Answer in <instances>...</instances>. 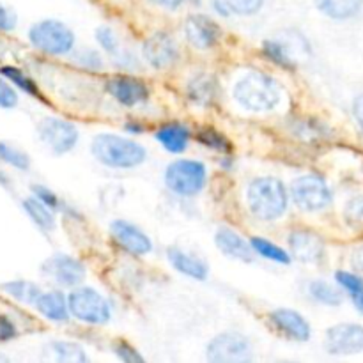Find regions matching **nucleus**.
<instances>
[{
	"label": "nucleus",
	"mask_w": 363,
	"mask_h": 363,
	"mask_svg": "<svg viewBox=\"0 0 363 363\" xmlns=\"http://www.w3.org/2000/svg\"><path fill=\"white\" fill-rule=\"evenodd\" d=\"M155 138L170 155H183L190 145L191 131L183 123H169L156 130Z\"/></svg>",
	"instance_id": "nucleus-21"
},
{
	"label": "nucleus",
	"mask_w": 363,
	"mask_h": 363,
	"mask_svg": "<svg viewBox=\"0 0 363 363\" xmlns=\"http://www.w3.org/2000/svg\"><path fill=\"white\" fill-rule=\"evenodd\" d=\"M220 96V85L213 74L197 73L190 78L186 84V98L190 99L191 105L208 108L215 105Z\"/></svg>",
	"instance_id": "nucleus-19"
},
{
	"label": "nucleus",
	"mask_w": 363,
	"mask_h": 363,
	"mask_svg": "<svg viewBox=\"0 0 363 363\" xmlns=\"http://www.w3.org/2000/svg\"><path fill=\"white\" fill-rule=\"evenodd\" d=\"M124 130H126V133H130V135L144 133V126H142L138 121H128V123L124 124Z\"/></svg>",
	"instance_id": "nucleus-49"
},
{
	"label": "nucleus",
	"mask_w": 363,
	"mask_h": 363,
	"mask_svg": "<svg viewBox=\"0 0 363 363\" xmlns=\"http://www.w3.org/2000/svg\"><path fill=\"white\" fill-rule=\"evenodd\" d=\"M215 245L223 255L241 262H254L255 252L252 243L230 227H220L215 234Z\"/></svg>",
	"instance_id": "nucleus-18"
},
{
	"label": "nucleus",
	"mask_w": 363,
	"mask_h": 363,
	"mask_svg": "<svg viewBox=\"0 0 363 363\" xmlns=\"http://www.w3.org/2000/svg\"><path fill=\"white\" fill-rule=\"evenodd\" d=\"M261 52L266 59L277 67H282L286 71L296 69V59H294V52L286 41H279V39H264L261 46Z\"/></svg>",
	"instance_id": "nucleus-25"
},
{
	"label": "nucleus",
	"mask_w": 363,
	"mask_h": 363,
	"mask_svg": "<svg viewBox=\"0 0 363 363\" xmlns=\"http://www.w3.org/2000/svg\"><path fill=\"white\" fill-rule=\"evenodd\" d=\"M335 282L339 284L351 298L363 293V277L358 275L357 272H346V269L335 272Z\"/></svg>",
	"instance_id": "nucleus-36"
},
{
	"label": "nucleus",
	"mask_w": 363,
	"mask_h": 363,
	"mask_svg": "<svg viewBox=\"0 0 363 363\" xmlns=\"http://www.w3.org/2000/svg\"><path fill=\"white\" fill-rule=\"evenodd\" d=\"M155 6L162 7V9H167V11H176L179 9L181 6H183L186 0H151Z\"/></svg>",
	"instance_id": "nucleus-47"
},
{
	"label": "nucleus",
	"mask_w": 363,
	"mask_h": 363,
	"mask_svg": "<svg viewBox=\"0 0 363 363\" xmlns=\"http://www.w3.org/2000/svg\"><path fill=\"white\" fill-rule=\"evenodd\" d=\"M91 152L101 165L116 170L137 169L147 160V149L140 142L117 133L96 135Z\"/></svg>",
	"instance_id": "nucleus-2"
},
{
	"label": "nucleus",
	"mask_w": 363,
	"mask_h": 363,
	"mask_svg": "<svg viewBox=\"0 0 363 363\" xmlns=\"http://www.w3.org/2000/svg\"><path fill=\"white\" fill-rule=\"evenodd\" d=\"M18 105V92L13 84L0 74V108L11 110Z\"/></svg>",
	"instance_id": "nucleus-41"
},
{
	"label": "nucleus",
	"mask_w": 363,
	"mask_h": 363,
	"mask_svg": "<svg viewBox=\"0 0 363 363\" xmlns=\"http://www.w3.org/2000/svg\"><path fill=\"white\" fill-rule=\"evenodd\" d=\"M197 140L199 144L211 149V151L218 152V155H233V144H230V140L227 138L225 133L218 131L216 128H201V130L197 131Z\"/></svg>",
	"instance_id": "nucleus-31"
},
{
	"label": "nucleus",
	"mask_w": 363,
	"mask_h": 363,
	"mask_svg": "<svg viewBox=\"0 0 363 363\" xmlns=\"http://www.w3.org/2000/svg\"><path fill=\"white\" fill-rule=\"evenodd\" d=\"M325 347L330 354L350 357L363 353V326L357 323H340L328 328Z\"/></svg>",
	"instance_id": "nucleus-13"
},
{
	"label": "nucleus",
	"mask_w": 363,
	"mask_h": 363,
	"mask_svg": "<svg viewBox=\"0 0 363 363\" xmlns=\"http://www.w3.org/2000/svg\"><path fill=\"white\" fill-rule=\"evenodd\" d=\"M186 41L197 50H211L222 39V27L208 14L195 13L186 18L183 25Z\"/></svg>",
	"instance_id": "nucleus-14"
},
{
	"label": "nucleus",
	"mask_w": 363,
	"mask_h": 363,
	"mask_svg": "<svg viewBox=\"0 0 363 363\" xmlns=\"http://www.w3.org/2000/svg\"><path fill=\"white\" fill-rule=\"evenodd\" d=\"M314 6L330 20L346 21L360 13L363 0H314Z\"/></svg>",
	"instance_id": "nucleus-24"
},
{
	"label": "nucleus",
	"mask_w": 363,
	"mask_h": 363,
	"mask_svg": "<svg viewBox=\"0 0 363 363\" xmlns=\"http://www.w3.org/2000/svg\"><path fill=\"white\" fill-rule=\"evenodd\" d=\"M0 162L7 163V165L14 167L18 170L30 169V158H28L27 152L7 144V142H0Z\"/></svg>",
	"instance_id": "nucleus-33"
},
{
	"label": "nucleus",
	"mask_w": 363,
	"mask_h": 363,
	"mask_svg": "<svg viewBox=\"0 0 363 363\" xmlns=\"http://www.w3.org/2000/svg\"><path fill=\"white\" fill-rule=\"evenodd\" d=\"M269 323L273 328L286 339L294 342H307L312 337V326L303 314L293 308L280 307L269 314Z\"/></svg>",
	"instance_id": "nucleus-17"
},
{
	"label": "nucleus",
	"mask_w": 363,
	"mask_h": 363,
	"mask_svg": "<svg viewBox=\"0 0 363 363\" xmlns=\"http://www.w3.org/2000/svg\"><path fill=\"white\" fill-rule=\"evenodd\" d=\"M18 25V14L14 9L0 4V32H13Z\"/></svg>",
	"instance_id": "nucleus-42"
},
{
	"label": "nucleus",
	"mask_w": 363,
	"mask_h": 363,
	"mask_svg": "<svg viewBox=\"0 0 363 363\" xmlns=\"http://www.w3.org/2000/svg\"><path fill=\"white\" fill-rule=\"evenodd\" d=\"M41 273L60 287H78L84 282L87 269L80 259L69 254H53L43 262Z\"/></svg>",
	"instance_id": "nucleus-10"
},
{
	"label": "nucleus",
	"mask_w": 363,
	"mask_h": 363,
	"mask_svg": "<svg viewBox=\"0 0 363 363\" xmlns=\"http://www.w3.org/2000/svg\"><path fill=\"white\" fill-rule=\"evenodd\" d=\"M71 318L84 325L105 326L112 321V305L94 287L78 286L67 294Z\"/></svg>",
	"instance_id": "nucleus-6"
},
{
	"label": "nucleus",
	"mask_w": 363,
	"mask_h": 363,
	"mask_svg": "<svg viewBox=\"0 0 363 363\" xmlns=\"http://www.w3.org/2000/svg\"><path fill=\"white\" fill-rule=\"evenodd\" d=\"M330 133V128L321 121L314 119V117H307V119H298L293 123V135L298 138H303L307 142L323 140L326 135Z\"/></svg>",
	"instance_id": "nucleus-32"
},
{
	"label": "nucleus",
	"mask_w": 363,
	"mask_h": 363,
	"mask_svg": "<svg viewBox=\"0 0 363 363\" xmlns=\"http://www.w3.org/2000/svg\"><path fill=\"white\" fill-rule=\"evenodd\" d=\"M112 59H113V62L117 64V66L123 67V69H126V71L138 67L137 55H135L133 52H130V50H123V48H121L119 52H117L116 55L112 57Z\"/></svg>",
	"instance_id": "nucleus-43"
},
{
	"label": "nucleus",
	"mask_w": 363,
	"mask_h": 363,
	"mask_svg": "<svg viewBox=\"0 0 363 363\" xmlns=\"http://www.w3.org/2000/svg\"><path fill=\"white\" fill-rule=\"evenodd\" d=\"M0 74H2L6 80H9L14 87H18L21 92H25V94L34 96V98H38V99H43L41 91H39V87H38V84H35L34 78L28 77V74L25 73L23 69H20V67L2 66L0 67Z\"/></svg>",
	"instance_id": "nucleus-30"
},
{
	"label": "nucleus",
	"mask_w": 363,
	"mask_h": 363,
	"mask_svg": "<svg viewBox=\"0 0 363 363\" xmlns=\"http://www.w3.org/2000/svg\"><path fill=\"white\" fill-rule=\"evenodd\" d=\"M39 140L57 156L67 155L77 147L80 131L71 121L60 117H45L38 124Z\"/></svg>",
	"instance_id": "nucleus-9"
},
{
	"label": "nucleus",
	"mask_w": 363,
	"mask_h": 363,
	"mask_svg": "<svg viewBox=\"0 0 363 363\" xmlns=\"http://www.w3.org/2000/svg\"><path fill=\"white\" fill-rule=\"evenodd\" d=\"M291 257L303 264H318L325 259L326 247L319 234L308 229H296L287 238Z\"/></svg>",
	"instance_id": "nucleus-16"
},
{
	"label": "nucleus",
	"mask_w": 363,
	"mask_h": 363,
	"mask_svg": "<svg viewBox=\"0 0 363 363\" xmlns=\"http://www.w3.org/2000/svg\"><path fill=\"white\" fill-rule=\"evenodd\" d=\"M96 41H98L99 48H101L103 52H106L112 57L121 50L119 35H117V32L113 30L112 27H108V25H99V27L96 28Z\"/></svg>",
	"instance_id": "nucleus-35"
},
{
	"label": "nucleus",
	"mask_w": 363,
	"mask_h": 363,
	"mask_svg": "<svg viewBox=\"0 0 363 363\" xmlns=\"http://www.w3.org/2000/svg\"><path fill=\"white\" fill-rule=\"evenodd\" d=\"M167 259H169L170 266L176 269L181 275L188 277L191 280H199V282H204L209 275V268L206 264V261H202L201 257L194 254H188V252L181 250V248H169L167 250Z\"/></svg>",
	"instance_id": "nucleus-20"
},
{
	"label": "nucleus",
	"mask_w": 363,
	"mask_h": 363,
	"mask_svg": "<svg viewBox=\"0 0 363 363\" xmlns=\"http://www.w3.org/2000/svg\"><path fill=\"white\" fill-rule=\"evenodd\" d=\"M250 243H252V248H254L255 255H261V257L266 259V261L277 262V264H282V266H289L291 261H293L289 252L284 250L280 245L266 240V238L254 236L250 240Z\"/></svg>",
	"instance_id": "nucleus-28"
},
{
	"label": "nucleus",
	"mask_w": 363,
	"mask_h": 363,
	"mask_svg": "<svg viewBox=\"0 0 363 363\" xmlns=\"http://www.w3.org/2000/svg\"><path fill=\"white\" fill-rule=\"evenodd\" d=\"M308 296L315 301V303L326 305V307H339L342 303V293L332 286L326 280H312L308 284Z\"/></svg>",
	"instance_id": "nucleus-29"
},
{
	"label": "nucleus",
	"mask_w": 363,
	"mask_h": 363,
	"mask_svg": "<svg viewBox=\"0 0 363 363\" xmlns=\"http://www.w3.org/2000/svg\"><path fill=\"white\" fill-rule=\"evenodd\" d=\"M18 328L14 321L7 315L0 314V342H9V340L16 339Z\"/></svg>",
	"instance_id": "nucleus-44"
},
{
	"label": "nucleus",
	"mask_w": 363,
	"mask_h": 363,
	"mask_svg": "<svg viewBox=\"0 0 363 363\" xmlns=\"http://www.w3.org/2000/svg\"><path fill=\"white\" fill-rule=\"evenodd\" d=\"M351 266H353V272L363 277V245L354 248L351 254Z\"/></svg>",
	"instance_id": "nucleus-45"
},
{
	"label": "nucleus",
	"mask_w": 363,
	"mask_h": 363,
	"mask_svg": "<svg viewBox=\"0 0 363 363\" xmlns=\"http://www.w3.org/2000/svg\"><path fill=\"white\" fill-rule=\"evenodd\" d=\"M353 117L357 121V124L360 126V130L363 131V94L357 96L353 101Z\"/></svg>",
	"instance_id": "nucleus-46"
},
{
	"label": "nucleus",
	"mask_w": 363,
	"mask_h": 363,
	"mask_svg": "<svg viewBox=\"0 0 363 363\" xmlns=\"http://www.w3.org/2000/svg\"><path fill=\"white\" fill-rule=\"evenodd\" d=\"M105 89L124 108H133V106L144 105L151 98V91H149L147 84L140 80V78L128 73L110 77L106 80Z\"/></svg>",
	"instance_id": "nucleus-12"
},
{
	"label": "nucleus",
	"mask_w": 363,
	"mask_h": 363,
	"mask_svg": "<svg viewBox=\"0 0 363 363\" xmlns=\"http://www.w3.org/2000/svg\"><path fill=\"white\" fill-rule=\"evenodd\" d=\"M73 62L78 67H82V69L91 71V73H99L103 69V66H105V60H103L101 53L92 48H82L78 52H74Z\"/></svg>",
	"instance_id": "nucleus-34"
},
{
	"label": "nucleus",
	"mask_w": 363,
	"mask_h": 363,
	"mask_svg": "<svg viewBox=\"0 0 363 363\" xmlns=\"http://www.w3.org/2000/svg\"><path fill=\"white\" fill-rule=\"evenodd\" d=\"M21 208H23L25 215L34 222L35 227H39L45 233H52L55 229V211L50 209L46 204H43L34 195L23 199L21 201Z\"/></svg>",
	"instance_id": "nucleus-26"
},
{
	"label": "nucleus",
	"mask_w": 363,
	"mask_h": 363,
	"mask_svg": "<svg viewBox=\"0 0 363 363\" xmlns=\"http://www.w3.org/2000/svg\"><path fill=\"white\" fill-rule=\"evenodd\" d=\"M291 194L279 177H255L248 183L247 204L248 211L262 222H275L286 215L289 208Z\"/></svg>",
	"instance_id": "nucleus-3"
},
{
	"label": "nucleus",
	"mask_w": 363,
	"mask_h": 363,
	"mask_svg": "<svg viewBox=\"0 0 363 363\" xmlns=\"http://www.w3.org/2000/svg\"><path fill=\"white\" fill-rule=\"evenodd\" d=\"M211 6H213V9H215V13L220 14V16H223V18L233 16L229 11V7L225 6V2H223V0H211Z\"/></svg>",
	"instance_id": "nucleus-48"
},
{
	"label": "nucleus",
	"mask_w": 363,
	"mask_h": 363,
	"mask_svg": "<svg viewBox=\"0 0 363 363\" xmlns=\"http://www.w3.org/2000/svg\"><path fill=\"white\" fill-rule=\"evenodd\" d=\"M0 184H2V186H7V188H9V184H11L9 177H7L2 170H0Z\"/></svg>",
	"instance_id": "nucleus-50"
},
{
	"label": "nucleus",
	"mask_w": 363,
	"mask_h": 363,
	"mask_svg": "<svg viewBox=\"0 0 363 363\" xmlns=\"http://www.w3.org/2000/svg\"><path fill=\"white\" fill-rule=\"evenodd\" d=\"M206 360L211 363H248L254 360V346L238 332H222L206 346Z\"/></svg>",
	"instance_id": "nucleus-8"
},
{
	"label": "nucleus",
	"mask_w": 363,
	"mask_h": 363,
	"mask_svg": "<svg viewBox=\"0 0 363 363\" xmlns=\"http://www.w3.org/2000/svg\"><path fill=\"white\" fill-rule=\"evenodd\" d=\"M344 216L350 225H363V195L353 197L346 204Z\"/></svg>",
	"instance_id": "nucleus-40"
},
{
	"label": "nucleus",
	"mask_w": 363,
	"mask_h": 363,
	"mask_svg": "<svg viewBox=\"0 0 363 363\" xmlns=\"http://www.w3.org/2000/svg\"><path fill=\"white\" fill-rule=\"evenodd\" d=\"M113 353H116V357L124 363L144 362V357L140 354V351H138L137 347L131 346L130 342H126V340H119V342H116V346H113Z\"/></svg>",
	"instance_id": "nucleus-38"
},
{
	"label": "nucleus",
	"mask_w": 363,
	"mask_h": 363,
	"mask_svg": "<svg viewBox=\"0 0 363 363\" xmlns=\"http://www.w3.org/2000/svg\"><path fill=\"white\" fill-rule=\"evenodd\" d=\"M110 233H112L116 243L135 257H144L152 252L151 238L140 227L128 220H113L110 223Z\"/></svg>",
	"instance_id": "nucleus-15"
},
{
	"label": "nucleus",
	"mask_w": 363,
	"mask_h": 363,
	"mask_svg": "<svg viewBox=\"0 0 363 363\" xmlns=\"http://www.w3.org/2000/svg\"><path fill=\"white\" fill-rule=\"evenodd\" d=\"M28 41L38 52L52 57L69 55L74 48V32L64 21L46 18L28 28Z\"/></svg>",
	"instance_id": "nucleus-5"
},
{
	"label": "nucleus",
	"mask_w": 363,
	"mask_h": 363,
	"mask_svg": "<svg viewBox=\"0 0 363 363\" xmlns=\"http://www.w3.org/2000/svg\"><path fill=\"white\" fill-rule=\"evenodd\" d=\"M291 201L305 213H319L333 204V191L319 174H305L296 177L289 188Z\"/></svg>",
	"instance_id": "nucleus-7"
},
{
	"label": "nucleus",
	"mask_w": 363,
	"mask_h": 363,
	"mask_svg": "<svg viewBox=\"0 0 363 363\" xmlns=\"http://www.w3.org/2000/svg\"><path fill=\"white\" fill-rule=\"evenodd\" d=\"M0 289L11 296L13 300L20 301L23 305H35L38 298L41 296V287L30 280H9L0 286Z\"/></svg>",
	"instance_id": "nucleus-27"
},
{
	"label": "nucleus",
	"mask_w": 363,
	"mask_h": 363,
	"mask_svg": "<svg viewBox=\"0 0 363 363\" xmlns=\"http://www.w3.org/2000/svg\"><path fill=\"white\" fill-rule=\"evenodd\" d=\"M30 190H32V195H34L35 199H39L43 204H46L50 209H53V211H59V209L62 208V202H60V199L57 197L55 191L50 190L48 186H43V184H32Z\"/></svg>",
	"instance_id": "nucleus-39"
},
{
	"label": "nucleus",
	"mask_w": 363,
	"mask_h": 363,
	"mask_svg": "<svg viewBox=\"0 0 363 363\" xmlns=\"http://www.w3.org/2000/svg\"><path fill=\"white\" fill-rule=\"evenodd\" d=\"M233 98L243 110L266 113L275 110L282 101L279 82L262 71H250L234 84Z\"/></svg>",
	"instance_id": "nucleus-1"
},
{
	"label": "nucleus",
	"mask_w": 363,
	"mask_h": 363,
	"mask_svg": "<svg viewBox=\"0 0 363 363\" xmlns=\"http://www.w3.org/2000/svg\"><path fill=\"white\" fill-rule=\"evenodd\" d=\"M35 311L45 319L52 323H66L69 321L71 312L67 305V296H64L60 291H48L41 293V296L35 301Z\"/></svg>",
	"instance_id": "nucleus-22"
},
{
	"label": "nucleus",
	"mask_w": 363,
	"mask_h": 363,
	"mask_svg": "<svg viewBox=\"0 0 363 363\" xmlns=\"http://www.w3.org/2000/svg\"><path fill=\"white\" fill-rule=\"evenodd\" d=\"M142 57L155 69H169L179 59V46L169 32H152L142 43Z\"/></svg>",
	"instance_id": "nucleus-11"
},
{
	"label": "nucleus",
	"mask_w": 363,
	"mask_h": 363,
	"mask_svg": "<svg viewBox=\"0 0 363 363\" xmlns=\"http://www.w3.org/2000/svg\"><path fill=\"white\" fill-rule=\"evenodd\" d=\"M163 183L177 197H195L204 190L208 183V167L201 160H176L167 165L163 172Z\"/></svg>",
	"instance_id": "nucleus-4"
},
{
	"label": "nucleus",
	"mask_w": 363,
	"mask_h": 363,
	"mask_svg": "<svg viewBox=\"0 0 363 363\" xmlns=\"http://www.w3.org/2000/svg\"><path fill=\"white\" fill-rule=\"evenodd\" d=\"M43 358L57 363H87L89 354L84 346L73 340H52L45 346Z\"/></svg>",
	"instance_id": "nucleus-23"
},
{
	"label": "nucleus",
	"mask_w": 363,
	"mask_h": 363,
	"mask_svg": "<svg viewBox=\"0 0 363 363\" xmlns=\"http://www.w3.org/2000/svg\"><path fill=\"white\" fill-rule=\"evenodd\" d=\"M233 16H252L259 13L266 0H223Z\"/></svg>",
	"instance_id": "nucleus-37"
}]
</instances>
